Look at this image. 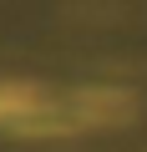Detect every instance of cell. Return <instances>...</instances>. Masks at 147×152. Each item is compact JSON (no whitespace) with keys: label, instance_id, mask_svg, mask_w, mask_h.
Here are the masks:
<instances>
[{"label":"cell","instance_id":"obj_1","mask_svg":"<svg viewBox=\"0 0 147 152\" xmlns=\"http://www.w3.org/2000/svg\"><path fill=\"white\" fill-rule=\"evenodd\" d=\"M41 112H46V102H41L36 86H26V81H0V122H5V127H31Z\"/></svg>","mask_w":147,"mask_h":152}]
</instances>
